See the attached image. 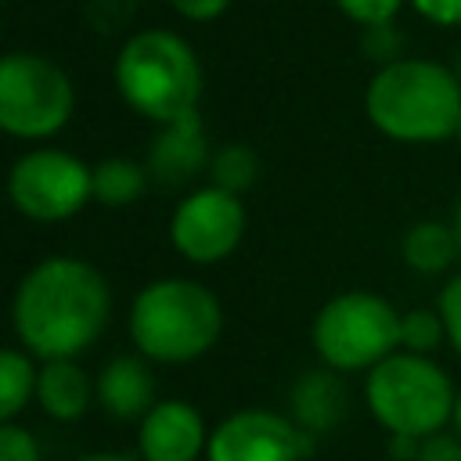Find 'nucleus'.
Segmentation results:
<instances>
[{
  "label": "nucleus",
  "mask_w": 461,
  "mask_h": 461,
  "mask_svg": "<svg viewBox=\"0 0 461 461\" xmlns=\"http://www.w3.org/2000/svg\"><path fill=\"white\" fill-rule=\"evenodd\" d=\"M367 119L393 140L403 144H432L457 133L461 122V79L457 72L421 61L400 58L382 65L364 94Z\"/></svg>",
  "instance_id": "nucleus-2"
},
{
  "label": "nucleus",
  "mask_w": 461,
  "mask_h": 461,
  "mask_svg": "<svg viewBox=\"0 0 461 461\" xmlns=\"http://www.w3.org/2000/svg\"><path fill=\"white\" fill-rule=\"evenodd\" d=\"M79 461H137V457H126V454H90V457H79Z\"/></svg>",
  "instance_id": "nucleus-27"
},
{
  "label": "nucleus",
  "mask_w": 461,
  "mask_h": 461,
  "mask_svg": "<svg viewBox=\"0 0 461 461\" xmlns=\"http://www.w3.org/2000/svg\"><path fill=\"white\" fill-rule=\"evenodd\" d=\"M148 169L133 158H104L94 166V198L104 205H130L148 191Z\"/></svg>",
  "instance_id": "nucleus-17"
},
{
  "label": "nucleus",
  "mask_w": 461,
  "mask_h": 461,
  "mask_svg": "<svg viewBox=\"0 0 461 461\" xmlns=\"http://www.w3.org/2000/svg\"><path fill=\"white\" fill-rule=\"evenodd\" d=\"M115 86L133 112L166 126L198 112L202 65L184 36L144 29L130 36L115 58Z\"/></svg>",
  "instance_id": "nucleus-3"
},
{
  "label": "nucleus",
  "mask_w": 461,
  "mask_h": 461,
  "mask_svg": "<svg viewBox=\"0 0 461 461\" xmlns=\"http://www.w3.org/2000/svg\"><path fill=\"white\" fill-rule=\"evenodd\" d=\"M439 317H443V328H447V339L450 346L461 353V274H454L443 292H439Z\"/></svg>",
  "instance_id": "nucleus-22"
},
{
  "label": "nucleus",
  "mask_w": 461,
  "mask_h": 461,
  "mask_svg": "<svg viewBox=\"0 0 461 461\" xmlns=\"http://www.w3.org/2000/svg\"><path fill=\"white\" fill-rule=\"evenodd\" d=\"M0 461H40L36 436L29 429H18L7 421L0 429Z\"/></svg>",
  "instance_id": "nucleus-23"
},
{
  "label": "nucleus",
  "mask_w": 461,
  "mask_h": 461,
  "mask_svg": "<svg viewBox=\"0 0 461 461\" xmlns=\"http://www.w3.org/2000/svg\"><path fill=\"white\" fill-rule=\"evenodd\" d=\"M335 4H339V11H342L346 18L378 29V25H385V22L400 11L403 0H335Z\"/></svg>",
  "instance_id": "nucleus-21"
},
{
  "label": "nucleus",
  "mask_w": 461,
  "mask_h": 461,
  "mask_svg": "<svg viewBox=\"0 0 461 461\" xmlns=\"http://www.w3.org/2000/svg\"><path fill=\"white\" fill-rule=\"evenodd\" d=\"M209 176H212V187H220L227 194H241L259 176V155L249 144H227L212 155Z\"/></svg>",
  "instance_id": "nucleus-18"
},
{
  "label": "nucleus",
  "mask_w": 461,
  "mask_h": 461,
  "mask_svg": "<svg viewBox=\"0 0 461 461\" xmlns=\"http://www.w3.org/2000/svg\"><path fill=\"white\" fill-rule=\"evenodd\" d=\"M443 339H447V328H443L439 310L418 306V310H407L403 313V321H400V346H403V353H421L425 357Z\"/></svg>",
  "instance_id": "nucleus-20"
},
{
  "label": "nucleus",
  "mask_w": 461,
  "mask_h": 461,
  "mask_svg": "<svg viewBox=\"0 0 461 461\" xmlns=\"http://www.w3.org/2000/svg\"><path fill=\"white\" fill-rule=\"evenodd\" d=\"M364 400L382 429L403 439H429L454 421L457 393L439 364L421 353H393L367 371Z\"/></svg>",
  "instance_id": "nucleus-5"
},
{
  "label": "nucleus",
  "mask_w": 461,
  "mask_h": 461,
  "mask_svg": "<svg viewBox=\"0 0 461 461\" xmlns=\"http://www.w3.org/2000/svg\"><path fill=\"white\" fill-rule=\"evenodd\" d=\"M36 378L40 371L32 367V360L18 349H4L0 353V414L4 418H14L29 396L36 393Z\"/></svg>",
  "instance_id": "nucleus-19"
},
{
  "label": "nucleus",
  "mask_w": 461,
  "mask_h": 461,
  "mask_svg": "<svg viewBox=\"0 0 461 461\" xmlns=\"http://www.w3.org/2000/svg\"><path fill=\"white\" fill-rule=\"evenodd\" d=\"M454 230H457V241H461V198H457V212H454Z\"/></svg>",
  "instance_id": "nucleus-29"
},
{
  "label": "nucleus",
  "mask_w": 461,
  "mask_h": 461,
  "mask_svg": "<svg viewBox=\"0 0 461 461\" xmlns=\"http://www.w3.org/2000/svg\"><path fill=\"white\" fill-rule=\"evenodd\" d=\"M140 461H194L209 450L202 414L184 400H162L140 418L137 432Z\"/></svg>",
  "instance_id": "nucleus-11"
},
{
  "label": "nucleus",
  "mask_w": 461,
  "mask_h": 461,
  "mask_svg": "<svg viewBox=\"0 0 461 461\" xmlns=\"http://www.w3.org/2000/svg\"><path fill=\"white\" fill-rule=\"evenodd\" d=\"M400 313L375 292H342L313 317V349L331 371H371L400 346Z\"/></svg>",
  "instance_id": "nucleus-6"
},
{
  "label": "nucleus",
  "mask_w": 461,
  "mask_h": 461,
  "mask_svg": "<svg viewBox=\"0 0 461 461\" xmlns=\"http://www.w3.org/2000/svg\"><path fill=\"white\" fill-rule=\"evenodd\" d=\"M72 83L61 65L14 50L0 61V126L11 137L40 140L58 133L72 115Z\"/></svg>",
  "instance_id": "nucleus-7"
},
{
  "label": "nucleus",
  "mask_w": 461,
  "mask_h": 461,
  "mask_svg": "<svg viewBox=\"0 0 461 461\" xmlns=\"http://www.w3.org/2000/svg\"><path fill=\"white\" fill-rule=\"evenodd\" d=\"M155 378L144 364V357H112L97 375V403L115 421L144 418L155 403Z\"/></svg>",
  "instance_id": "nucleus-13"
},
{
  "label": "nucleus",
  "mask_w": 461,
  "mask_h": 461,
  "mask_svg": "<svg viewBox=\"0 0 461 461\" xmlns=\"http://www.w3.org/2000/svg\"><path fill=\"white\" fill-rule=\"evenodd\" d=\"M310 450L313 436L292 418L274 411H238L212 429L205 461H303Z\"/></svg>",
  "instance_id": "nucleus-10"
},
{
  "label": "nucleus",
  "mask_w": 461,
  "mask_h": 461,
  "mask_svg": "<svg viewBox=\"0 0 461 461\" xmlns=\"http://www.w3.org/2000/svg\"><path fill=\"white\" fill-rule=\"evenodd\" d=\"M209 162H212V158H209V140H205L202 119H198V112H194V115H184V119H176V122H166V126L155 133V140H151V148H148L144 169H148L151 184L173 191V187L191 184Z\"/></svg>",
  "instance_id": "nucleus-12"
},
{
  "label": "nucleus",
  "mask_w": 461,
  "mask_h": 461,
  "mask_svg": "<svg viewBox=\"0 0 461 461\" xmlns=\"http://www.w3.org/2000/svg\"><path fill=\"white\" fill-rule=\"evenodd\" d=\"M176 14H184V18H191V22H212V18H220L223 11H227V4L230 0H166Z\"/></svg>",
  "instance_id": "nucleus-26"
},
{
  "label": "nucleus",
  "mask_w": 461,
  "mask_h": 461,
  "mask_svg": "<svg viewBox=\"0 0 461 461\" xmlns=\"http://www.w3.org/2000/svg\"><path fill=\"white\" fill-rule=\"evenodd\" d=\"M454 137H457V144H461V122H457V133H454Z\"/></svg>",
  "instance_id": "nucleus-31"
},
{
  "label": "nucleus",
  "mask_w": 461,
  "mask_h": 461,
  "mask_svg": "<svg viewBox=\"0 0 461 461\" xmlns=\"http://www.w3.org/2000/svg\"><path fill=\"white\" fill-rule=\"evenodd\" d=\"M7 191L22 216L36 223H61L94 198V169L68 151L40 148L11 166Z\"/></svg>",
  "instance_id": "nucleus-8"
},
{
  "label": "nucleus",
  "mask_w": 461,
  "mask_h": 461,
  "mask_svg": "<svg viewBox=\"0 0 461 461\" xmlns=\"http://www.w3.org/2000/svg\"><path fill=\"white\" fill-rule=\"evenodd\" d=\"M112 295L97 267L50 256L36 263L14 295V331L22 346L43 360H72L108 324Z\"/></svg>",
  "instance_id": "nucleus-1"
},
{
  "label": "nucleus",
  "mask_w": 461,
  "mask_h": 461,
  "mask_svg": "<svg viewBox=\"0 0 461 461\" xmlns=\"http://www.w3.org/2000/svg\"><path fill=\"white\" fill-rule=\"evenodd\" d=\"M245 234V205L220 187H198L180 198L169 220L173 249L191 263H216L238 249Z\"/></svg>",
  "instance_id": "nucleus-9"
},
{
  "label": "nucleus",
  "mask_w": 461,
  "mask_h": 461,
  "mask_svg": "<svg viewBox=\"0 0 461 461\" xmlns=\"http://www.w3.org/2000/svg\"><path fill=\"white\" fill-rule=\"evenodd\" d=\"M400 256L414 274H443L461 256V241L454 227L439 220H421L403 234Z\"/></svg>",
  "instance_id": "nucleus-16"
},
{
  "label": "nucleus",
  "mask_w": 461,
  "mask_h": 461,
  "mask_svg": "<svg viewBox=\"0 0 461 461\" xmlns=\"http://www.w3.org/2000/svg\"><path fill=\"white\" fill-rule=\"evenodd\" d=\"M223 328V310L216 295L184 277L151 281L137 292L130 306V339L148 360L187 364L202 357Z\"/></svg>",
  "instance_id": "nucleus-4"
},
{
  "label": "nucleus",
  "mask_w": 461,
  "mask_h": 461,
  "mask_svg": "<svg viewBox=\"0 0 461 461\" xmlns=\"http://www.w3.org/2000/svg\"><path fill=\"white\" fill-rule=\"evenodd\" d=\"M349 396L331 371H306L292 389V421L303 432H328L342 421Z\"/></svg>",
  "instance_id": "nucleus-14"
},
{
  "label": "nucleus",
  "mask_w": 461,
  "mask_h": 461,
  "mask_svg": "<svg viewBox=\"0 0 461 461\" xmlns=\"http://www.w3.org/2000/svg\"><path fill=\"white\" fill-rule=\"evenodd\" d=\"M454 72H457V79H461V50H457V68H454Z\"/></svg>",
  "instance_id": "nucleus-30"
},
{
  "label": "nucleus",
  "mask_w": 461,
  "mask_h": 461,
  "mask_svg": "<svg viewBox=\"0 0 461 461\" xmlns=\"http://www.w3.org/2000/svg\"><path fill=\"white\" fill-rule=\"evenodd\" d=\"M97 385H90V375L76 360H47L36 378V400L40 407L58 421H76L90 407V396Z\"/></svg>",
  "instance_id": "nucleus-15"
},
{
  "label": "nucleus",
  "mask_w": 461,
  "mask_h": 461,
  "mask_svg": "<svg viewBox=\"0 0 461 461\" xmlns=\"http://www.w3.org/2000/svg\"><path fill=\"white\" fill-rule=\"evenodd\" d=\"M414 461H461V436H429L418 443V457Z\"/></svg>",
  "instance_id": "nucleus-24"
},
{
  "label": "nucleus",
  "mask_w": 461,
  "mask_h": 461,
  "mask_svg": "<svg viewBox=\"0 0 461 461\" xmlns=\"http://www.w3.org/2000/svg\"><path fill=\"white\" fill-rule=\"evenodd\" d=\"M454 425H457V436H461V393H457V403H454Z\"/></svg>",
  "instance_id": "nucleus-28"
},
{
  "label": "nucleus",
  "mask_w": 461,
  "mask_h": 461,
  "mask_svg": "<svg viewBox=\"0 0 461 461\" xmlns=\"http://www.w3.org/2000/svg\"><path fill=\"white\" fill-rule=\"evenodd\" d=\"M411 4L432 25H461V0H411Z\"/></svg>",
  "instance_id": "nucleus-25"
}]
</instances>
